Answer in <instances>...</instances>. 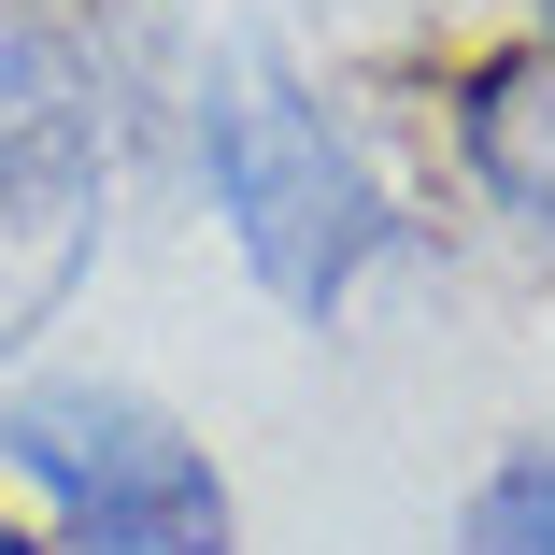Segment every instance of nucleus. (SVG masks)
<instances>
[{
	"instance_id": "f257e3e1",
	"label": "nucleus",
	"mask_w": 555,
	"mask_h": 555,
	"mask_svg": "<svg viewBox=\"0 0 555 555\" xmlns=\"http://www.w3.org/2000/svg\"><path fill=\"white\" fill-rule=\"evenodd\" d=\"M185 185L214 214V243L243 257V285L299 327H327L399 243H413V214H399V171L371 157V129L327 100L285 43H214L185 57Z\"/></svg>"
},
{
	"instance_id": "f03ea898",
	"label": "nucleus",
	"mask_w": 555,
	"mask_h": 555,
	"mask_svg": "<svg viewBox=\"0 0 555 555\" xmlns=\"http://www.w3.org/2000/svg\"><path fill=\"white\" fill-rule=\"evenodd\" d=\"M157 115L185 143V72H129L86 29V0L0 29V385L43 357V327H72L86 271L115 257V185Z\"/></svg>"
},
{
	"instance_id": "7ed1b4c3",
	"label": "nucleus",
	"mask_w": 555,
	"mask_h": 555,
	"mask_svg": "<svg viewBox=\"0 0 555 555\" xmlns=\"http://www.w3.org/2000/svg\"><path fill=\"white\" fill-rule=\"evenodd\" d=\"M0 485L57 555H243L229 456L129 371L29 357L0 385Z\"/></svg>"
},
{
	"instance_id": "20e7f679",
	"label": "nucleus",
	"mask_w": 555,
	"mask_h": 555,
	"mask_svg": "<svg viewBox=\"0 0 555 555\" xmlns=\"http://www.w3.org/2000/svg\"><path fill=\"white\" fill-rule=\"evenodd\" d=\"M427 115H441V171H456V199L485 214L499 243L555 257V29H485L441 57L427 86Z\"/></svg>"
},
{
	"instance_id": "39448f33",
	"label": "nucleus",
	"mask_w": 555,
	"mask_h": 555,
	"mask_svg": "<svg viewBox=\"0 0 555 555\" xmlns=\"http://www.w3.org/2000/svg\"><path fill=\"white\" fill-rule=\"evenodd\" d=\"M456 555H555V441L485 456V485L456 499Z\"/></svg>"
},
{
	"instance_id": "423d86ee",
	"label": "nucleus",
	"mask_w": 555,
	"mask_h": 555,
	"mask_svg": "<svg viewBox=\"0 0 555 555\" xmlns=\"http://www.w3.org/2000/svg\"><path fill=\"white\" fill-rule=\"evenodd\" d=\"M0 555H57V541H43V527H29V513H0Z\"/></svg>"
},
{
	"instance_id": "0eeeda50",
	"label": "nucleus",
	"mask_w": 555,
	"mask_h": 555,
	"mask_svg": "<svg viewBox=\"0 0 555 555\" xmlns=\"http://www.w3.org/2000/svg\"><path fill=\"white\" fill-rule=\"evenodd\" d=\"M15 15H57V0H15Z\"/></svg>"
},
{
	"instance_id": "6e6552de",
	"label": "nucleus",
	"mask_w": 555,
	"mask_h": 555,
	"mask_svg": "<svg viewBox=\"0 0 555 555\" xmlns=\"http://www.w3.org/2000/svg\"><path fill=\"white\" fill-rule=\"evenodd\" d=\"M541 29H555V0H541Z\"/></svg>"
}]
</instances>
